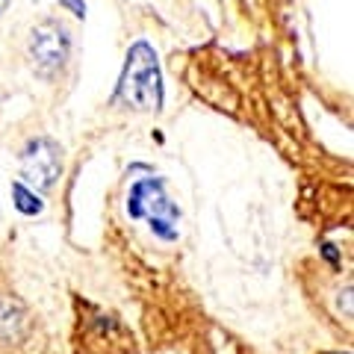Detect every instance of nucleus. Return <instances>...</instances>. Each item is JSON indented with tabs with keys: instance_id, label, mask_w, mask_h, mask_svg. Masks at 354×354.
Instances as JSON below:
<instances>
[{
	"instance_id": "nucleus-1",
	"label": "nucleus",
	"mask_w": 354,
	"mask_h": 354,
	"mask_svg": "<svg viewBox=\"0 0 354 354\" xmlns=\"http://www.w3.org/2000/svg\"><path fill=\"white\" fill-rule=\"evenodd\" d=\"M118 97L142 113H157L162 106V74L157 53L148 41H136L130 48L124 74L118 83Z\"/></svg>"
},
{
	"instance_id": "nucleus-2",
	"label": "nucleus",
	"mask_w": 354,
	"mask_h": 354,
	"mask_svg": "<svg viewBox=\"0 0 354 354\" xmlns=\"http://www.w3.org/2000/svg\"><path fill=\"white\" fill-rule=\"evenodd\" d=\"M127 216L130 218H145L148 227L165 242L177 239V221H180V209L171 204L165 195V186L160 177H145V180L133 183L127 195Z\"/></svg>"
},
{
	"instance_id": "nucleus-3",
	"label": "nucleus",
	"mask_w": 354,
	"mask_h": 354,
	"mask_svg": "<svg viewBox=\"0 0 354 354\" xmlns=\"http://www.w3.org/2000/svg\"><path fill=\"white\" fill-rule=\"evenodd\" d=\"M68 50H71V39L62 24H57V21H41L39 27H32L30 59H32V68L41 77L59 74L65 68V62H68Z\"/></svg>"
},
{
	"instance_id": "nucleus-4",
	"label": "nucleus",
	"mask_w": 354,
	"mask_h": 354,
	"mask_svg": "<svg viewBox=\"0 0 354 354\" xmlns=\"http://www.w3.org/2000/svg\"><path fill=\"white\" fill-rule=\"evenodd\" d=\"M59 145L53 139H32L30 145L21 153V177H24V186H32V189H50L57 183V177L62 171V157H59Z\"/></svg>"
},
{
	"instance_id": "nucleus-5",
	"label": "nucleus",
	"mask_w": 354,
	"mask_h": 354,
	"mask_svg": "<svg viewBox=\"0 0 354 354\" xmlns=\"http://www.w3.org/2000/svg\"><path fill=\"white\" fill-rule=\"evenodd\" d=\"M12 198H15V207H18L24 216H39L41 209H44V204L39 201L36 189H27V186L21 183V180L12 183Z\"/></svg>"
},
{
	"instance_id": "nucleus-6",
	"label": "nucleus",
	"mask_w": 354,
	"mask_h": 354,
	"mask_svg": "<svg viewBox=\"0 0 354 354\" xmlns=\"http://www.w3.org/2000/svg\"><path fill=\"white\" fill-rule=\"evenodd\" d=\"M6 6H9V0H0V15L6 12Z\"/></svg>"
}]
</instances>
